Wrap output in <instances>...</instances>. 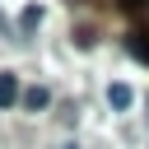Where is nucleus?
I'll use <instances>...</instances> for the list:
<instances>
[{
	"label": "nucleus",
	"mask_w": 149,
	"mask_h": 149,
	"mask_svg": "<svg viewBox=\"0 0 149 149\" xmlns=\"http://www.w3.org/2000/svg\"><path fill=\"white\" fill-rule=\"evenodd\" d=\"M0 33H9V23H5V14H0Z\"/></svg>",
	"instance_id": "6"
},
{
	"label": "nucleus",
	"mask_w": 149,
	"mask_h": 149,
	"mask_svg": "<svg viewBox=\"0 0 149 149\" xmlns=\"http://www.w3.org/2000/svg\"><path fill=\"white\" fill-rule=\"evenodd\" d=\"M126 51L140 56V61H149V33H130V37H126Z\"/></svg>",
	"instance_id": "2"
},
{
	"label": "nucleus",
	"mask_w": 149,
	"mask_h": 149,
	"mask_svg": "<svg viewBox=\"0 0 149 149\" xmlns=\"http://www.w3.org/2000/svg\"><path fill=\"white\" fill-rule=\"evenodd\" d=\"M14 102H19V79L0 74V107H14Z\"/></svg>",
	"instance_id": "1"
},
{
	"label": "nucleus",
	"mask_w": 149,
	"mask_h": 149,
	"mask_svg": "<svg viewBox=\"0 0 149 149\" xmlns=\"http://www.w3.org/2000/svg\"><path fill=\"white\" fill-rule=\"evenodd\" d=\"M107 102H112L116 112H126V107H130V88H126V84H112V88H107Z\"/></svg>",
	"instance_id": "3"
},
{
	"label": "nucleus",
	"mask_w": 149,
	"mask_h": 149,
	"mask_svg": "<svg viewBox=\"0 0 149 149\" xmlns=\"http://www.w3.org/2000/svg\"><path fill=\"white\" fill-rule=\"evenodd\" d=\"M121 9H144V0H116Z\"/></svg>",
	"instance_id": "5"
},
{
	"label": "nucleus",
	"mask_w": 149,
	"mask_h": 149,
	"mask_svg": "<svg viewBox=\"0 0 149 149\" xmlns=\"http://www.w3.org/2000/svg\"><path fill=\"white\" fill-rule=\"evenodd\" d=\"M65 149H79V144H65Z\"/></svg>",
	"instance_id": "7"
},
{
	"label": "nucleus",
	"mask_w": 149,
	"mask_h": 149,
	"mask_svg": "<svg viewBox=\"0 0 149 149\" xmlns=\"http://www.w3.org/2000/svg\"><path fill=\"white\" fill-rule=\"evenodd\" d=\"M47 102H51V93H47V88H28V93H23V107H28V112H42Z\"/></svg>",
	"instance_id": "4"
}]
</instances>
